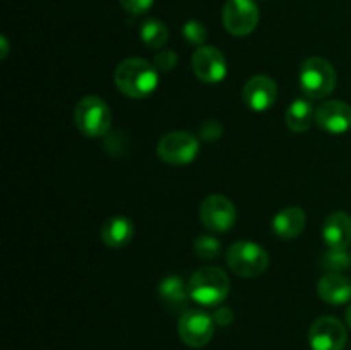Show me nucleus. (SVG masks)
Masks as SVG:
<instances>
[{
	"instance_id": "nucleus-1",
	"label": "nucleus",
	"mask_w": 351,
	"mask_h": 350,
	"mask_svg": "<svg viewBox=\"0 0 351 350\" xmlns=\"http://www.w3.org/2000/svg\"><path fill=\"white\" fill-rule=\"evenodd\" d=\"M158 81H160L158 69L144 58H125L115 69L117 88L122 95L129 96V98H147L158 88Z\"/></svg>"
},
{
	"instance_id": "nucleus-2",
	"label": "nucleus",
	"mask_w": 351,
	"mask_h": 350,
	"mask_svg": "<svg viewBox=\"0 0 351 350\" xmlns=\"http://www.w3.org/2000/svg\"><path fill=\"white\" fill-rule=\"evenodd\" d=\"M230 294V278L221 268L206 266L195 271L189 280V295L201 305L215 307Z\"/></svg>"
},
{
	"instance_id": "nucleus-3",
	"label": "nucleus",
	"mask_w": 351,
	"mask_h": 350,
	"mask_svg": "<svg viewBox=\"0 0 351 350\" xmlns=\"http://www.w3.org/2000/svg\"><path fill=\"white\" fill-rule=\"evenodd\" d=\"M300 88L311 100H322L336 88V71L329 60L322 57H311L300 67Z\"/></svg>"
},
{
	"instance_id": "nucleus-4",
	"label": "nucleus",
	"mask_w": 351,
	"mask_h": 350,
	"mask_svg": "<svg viewBox=\"0 0 351 350\" xmlns=\"http://www.w3.org/2000/svg\"><path fill=\"white\" fill-rule=\"evenodd\" d=\"M226 263L235 275L243 278H254L263 275L269 266V256L266 249L252 240H239L226 253Z\"/></svg>"
},
{
	"instance_id": "nucleus-5",
	"label": "nucleus",
	"mask_w": 351,
	"mask_h": 350,
	"mask_svg": "<svg viewBox=\"0 0 351 350\" xmlns=\"http://www.w3.org/2000/svg\"><path fill=\"white\" fill-rule=\"evenodd\" d=\"M74 120L77 129L88 137L105 136L112 126V112L99 96H84L75 105Z\"/></svg>"
},
{
	"instance_id": "nucleus-6",
	"label": "nucleus",
	"mask_w": 351,
	"mask_h": 350,
	"mask_svg": "<svg viewBox=\"0 0 351 350\" xmlns=\"http://www.w3.org/2000/svg\"><path fill=\"white\" fill-rule=\"evenodd\" d=\"M199 153V141L187 130H171L158 143V156L161 161L175 167L192 163Z\"/></svg>"
},
{
	"instance_id": "nucleus-7",
	"label": "nucleus",
	"mask_w": 351,
	"mask_h": 350,
	"mask_svg": "<svg viewBox=\"0 0 351 350\" xmlns=\"http://www.w3.org/2000/svg\"><path fill=\"white\" fill-rule=\"evenodd\" d=\"M215 326L216 323L213 316L206 314L204 311H199V309H192V311L182 312L177 331L185 345L191 349H202L215 336Z\"/></svg>"
},
{
	"instance_id": "nucleus-8",
	"label": "nucleus",
	"mask_w": 351,
	"mask_h": 350,
	"mask_svg": "<svg viewBox=\"0 0 351 350\" xmlns=\"http://www.w3.org/2000/svg\"><path fill=\"white\" fill-rule=\"evenodd\" d=\"M223 24L233 36H247L259 24V9L254 0H228L223 7Z\"/></svg>"
},
{
	"instance_id": "nucleus-9",
	"label": "nucleus",
	"mask_w": 351,
	"mask_h": 350,
	"mask_svg": "<svg viewBox=\"0 0 351 350\" xmlns=\"http://www.w3.org/2000/svg\"><path fill=\"white\" fill-rule=\"evenodd\" d=\"M199 215H201V222L206 229L218 233L228 232L237 222L235 205L221 194L208 196L202 201Z\"/></svg>"
},
{
	"instance_id": "nucleus-10",
	"label": "nucleus",
	"mask_w": 351,
	"mask_h": 350,
	"mask_svg": "<svg viewBox=\"0 0 351 350\" xmlns=\"http://www.w3.org/2000/svg\"><path fill=\"white\" fill-rule=\"evenodd\" d=\"M308 342L312 350H345L348 333L338 318L322 316L311 326Z\"/></svg>"
},
{
	"instance_id": "nucleus-11",
	"label": "nucleus",
	"mask_w": 351,
	"mask_h": 350,
	"mask_svg": "<svg viewBox=\"0 0 351 350\" xmlns=\"http://www.w3.org/2000/svg\"><path fill=\"white\" fill-rule=\"evenodd\" d=\"M192 71L195 78L208 84L221 82L226 78L228 65L221 50L211 45H202L192 55Z\"/></svg>"
},
{
	"instance_id": "nucleus-12",
	"label": "nucleus",
	"mask_w": 351,
	"mask_h": 350,
	"mask_svg": "<svg viewBox=\"0 0 351 350\" xmlns=\"http://www.w3.org/2000/svg\"><path fill=\"white\" fill-rule=\"evenodd\" d=\"M315 124L329 134H345L351 129V106L341 100H329L315 108Z\"/></svg>"
},
{
	"instance_id": "nucleus-13",
	"label": "nucleus",
	"mask_w": 351,
	"mask_h": 350,
	"mask_svg": "<svg viewBox=\"0 0 351 350\" xmlns=\"http://www.w3.org/2000/svg\"><path fill=\"white\" fill-rule=\"evenodd\" d=\"M278 98V86L269 75H254L243 86V102L254 112H266Z\"/></svg>"
},
{
	"instance_id": "nucleus-14",
	"label": "nucleus",
	"mask_w": 351,
	"mask_h": 350,
	"mask_svg": "<svg viewBox=\"0 0 351 350\" xmlns=\"http://www.w3.org/2000/svg\"><path fill=\"white\" fill-rule=\"evenodd\" d=\"M322 239L329 249H348L351 244V216L348 213H331L322 226Z\"/></svg>"
},
{
	"instance_id": "nucleus-15",
	"label": "nucleus",
	"mask_w": 351,
	"mask_h": 350,
	"mask_svg": "<svg viewBox=\"0 0 351 350\" xmlns=\"http://www.w3.org/2000/svg\"><path fill=\"white\" fill-rule=\"evenodd\" d=\"M317 294L331 305H341L351 299V280L343 273H326L317 283Z\"/></svg>"
},
{
	"instance_id": "nucleus-16",
	"label": "nucleus",
	"mask_w": 351,
	"mask_h": 350,
	"mask_svg": "<svg viewBox=\"0 0 351 350\" xmlns=\"http://www.w3.org/2000/svg\"><path fill=\"white\" fill-rule=\"evenodd\" d=\"M158 294H160L161 302L165 304V307L171 312H182L187 307L189 301V285H185V281L180 277H165L161 280L160 288H158Z\"/></svg>"
},
{
	"instance_id": "nucleus-17",
	"label": "nucleus",
	"mask_w": 351,
	"mask_h": 350,
	"mask_svg": "<svg viewBox=\"0 0 351 350\" xmlns=\"http://www.w3.org/2000/svg\"><path fill=\"white\" fill-rule=\"evenodd\" d=\"M305 222H307V216L304 209L290 206L276 213L273 218V232L281 239H295L304 232Z\"/></svg>"
},
{
	"instance_id": "nucleus-18",
	"label": "nucleus",
	"mask_w": 351,
	"mask_h": 350,
	"mask_svg": "<svg viewBox=\"0 0 351 350\" xmlns=\"http://www.w3.org/2000/svg\"><path fill=\"white\" fill-rule=\"evenodd\" d=\"M134 237V223L127 216L115 215L101 226V239L108 247H125Z\"/></svg>"
},
{
	"instance_id": "nucleus-19",
	"label": "nucleus",
	"mask_w": 351,
	"mask_h": 350,
	"mask_svg": "<svg viewBox=\"0 0 351 350\" xmlns=\"http://www.w3.org/2000/svg\"><path fill=\"white\" fill-rule=\"evenodd\" d=\"M287 127L293 132H305L315 122V110L308 100H295L285 112Z\"/></svg>"
},
{
	"instance_id": "nucleus-20",
	"label": "nucleus",
	"mask_w": 351,
	"mask_h": 350,
	"mask_svg": "<svg viewBox=\"0 0 351 350\" xmlns=\"http://www.w3.org/2000/svg\"><path fill=\"white\" fill-rule=\"evenodd\" d=\"M139 33L141 40L149 48H163L168 41V27L160 19H147Z\"/></svg>"
},
{
	"instance_id": "nucleus-21",
	"label": "nucleus",
	"mask_w": 351,
	"mask_h": 350,
	"mask_svg": "<svg viewBox=\"0 0 351 350\" xmlns=\"http://www.w3.org/2000/svg\"><path fill=\"white\" fill-rule=\"evenodd\" d=\"M321 264L328 273H341L350 268L351 256L346 253V249H329L322 256Z\"/></svg>"
},
{
	"instance_id": "nucleus-22",
	"label": "nucleus",
	"mask_w": 351,
	"mask_h": 350,
	"mask_svg": "<svg viewBox=\"0 0 351 350\" xmlns=\"http://www.w3.org/2000/svg\"><path fill=\"white\" fill-rule=\"evenodd\" d=\"M194 253L197 254L199 259L215 261L218 259L219 253H221V244H219V240L216 239V237L201 235L195 239Z\"/></svg>"
},
{
	"instance_id": "nucleus-23",
	"label": "nucleus",
	"mask_w": 351,
	"mask_h": 350,
	"mask_svg": "<svg viewBox=\"0 0 351 350\" xmlns=\"http://www.w3.org/2000/svg\"><path fill=\"white\" fill-rule=\"evenodd\" d=\"M182 33H184L185 41L191 45H195V47H202L206 41V38H208V30H206L204 24L197 19L187 21V23L184 24V30H182Z\"/></svg>"
},
{
	"instance_id": "nucleus-24",
	"label": "nucleus",
	"mask_w": 351,
	"mask_h": 350,
	"mask_svg": "<svg viewBox=\"0 0 351 350\" xmlns=\"http://www.w3.org/2000/svg\"><path fill=\"white\" fill-rule=\"evenodd\" d=\"M199 136H201V139L208 141V143H215L223 136V126L215 119L206 120L199 127Z\"/></svg>"
},
{
	"instance_id": "nucleus-25",
	"label": "nucleus",
	"mask_w": 351,
	"mask_h": 350,
	"mask_svg": "<svg viewBox=\"0 0 351 350\" xmlns=\"http://www.w3.org/2000/svg\"><path fill=\"white\" fill-rule=\"evenodd\" d=\"M177 54L173 50H161L160 54L154 57V67L158 69L160 72H170L173 71L175 65H177Z\"/></svg>"
},
{
	"instance_id": "nucleus-26",
	"label": "nucleus",
	"mask_w": 351,
	"mask_h": 350,
	"mask_svg": "<svg viewBox=\"0 0 351 350\" xmlns=\"http://www.w3.org/2000/svg\"><path fill=\"white\" fill-rule=\"evenodd\" d=\"M119 2L127 12L134 14V16H139V14L147 12L153 7L154 0H119Z\"/></svg>"
},
{
	"instance_id": "nucleus-27",
	"label": "nucleus",
	"mask_w": 351,
	"mask_h": 350,
	"mask_svg": "<svg viewBox=\"0 0 351 350\" xmlns=\"http://www.w3.org/2000/svg\"><path fill=\"white\" fill-rule=\"evenodd\" d=\"M213 319H215V323L218 326H228L232 325L233 319H235V314H233V311L230 307L219 305V307L215 311V314H213Z\"/></svg>"
},
{
	"instance_id": "nucleus-28",
	"label": "nucleus",
	"mask_w": 351,
	"mask_h": 350,
	"mask_svg": "<svg viewBox=\"0 0 351 350\" xmlns=\"http://www.w3.org/2000/svg\"><path fill=\"white\" fill-rule=\"evenodd\" d=\"M0 43H2V55H0V57L5 58L7 54H9V43H7V38L5 36L0 38Z\"/></svg>"
},
{
	"instance_id": "nucleus-29",
	"label": "nucleus",
	"mask_w": 351,
	"mask_h": 350,
	"mask_svg": "<svg viewBox=\"0 0 351 350\" xmlns=\"http://www.w3.org/2000/svg\"><path fill=\"white\" fill-rule=\"evenodd\" d=\"M346 323H348V326L351 329V305L348 307V311H346Z\"/></svg>"
}]
</instances>
